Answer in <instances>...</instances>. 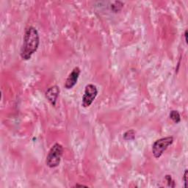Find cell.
I'll list each match as a JSON object with an SVG mask.
<instances>
[{"mask_svg": "<svg viewBox=\"0 0 188 188\" xmlns=\"http://www.w3.org/2000/svg\"><path fill=\"white\" fill-rule=\"evenodd\" d=\"M40 44V37L36 28L28 26L26 29L24 41L21 49V57L24 60H28L38 50Z\"/></svg>", "mask_w": 188, "mask_h": 188, "instance_id": "obj_1", "label": "cell"}, {"mask_svg": "<svg viewBox=\"0 0 188 188\" xmlns=\"http://www.w3.org/2000/svg\"><path fill=\"white\" fill-rule=\"evenodd\" d=\"M63 154V147L61 144L55 143L49 150L46 157V164L51 168L57 167L60 165Z\"/></svg>", "mask_w": 188, "mask_h": 188, "instance_id": "obj_2", "label": "cell"}, {"mask_svg": "<svg viewBox=\"0 0 188 188\" xmlns=\"http://www.w3.org/2000/svg\"><path fill=\"white\" fill-rule=\"evenodd\" d=\"M174 143V137H165L160 138L154 143L152 146V153L155 158H159L166 149Z\"/></svg>", "mask_w": 188, "mask_h": 188, "instance_id": "obj_3", "label": "cell"}, {"mask_svg": "<svg viewBox=\"0 0 188 188\" xmlns=\"http://www.w3.org/2000/svg\"><path fill=\"white\" fill-rule=\"evenodd\" d=\"M98 94V89L96 85L88 84L85 88L84 95L82 96V105L84 107H88L92 104Z\"/></svg>", "mask_w": 188, "mask_h": 188, "instance_id": "obj_4", "label": "cell"}, {"mask_svg": "<svg viewBox=\"0 0 188 188\" xmlns=\"http://www.w3.org/2000/svg\"><path fill=\"white\" fill-rule=\"evenodd\" d=\"M80 73L81 70L79 67L74 68L72 70V71L69 74L67 79H66V82H65L64 85L65 88H66L67 90H70L72 88H74L76 84V82H77L79 76L80 75Z\"/></svg>", "mask_w": 188, "mask_h": 188, "instance_id": "obj_5", "label": "cell"}, {"mask_svg": "<svg viewBox=\"0 0 188 188\" xmlns=\"http://www.w3.org/2000/svg\"><path fill=\"white\" fill-rule=\"evenodd\" d=\"M60 94V88L57 85H54L52 87L49 88L46 91V97L48 101L52 104L53 106L56 105L57 100Z\"/></svg>", "mask_w": 188, "mask_h": 188, "instance_id": "obj_6", "label": "cell"}, {"mask_svg": "<svg viewBox=\"0 0 188 188\" xmlns=\"http://www.w3.org/2000/svg\"><path fill=\"white\" fill-rule=\"evenodd\" d=\"M170 119L172 120L174 123L176 124H179L181 121V117H180V114L178 111L176 110H172L170 112Z\"/></svg>", "mask_w": 188, "mask_h": 188, "instance_id": "obj_7", "label": "cell"}, {"mask_svg": "<svg viewBox=\"0 0 188 188\" xmlns=\"http://www.w3.org/2000/svg\"><path fill=\"white\" fill-rule=\"evenodd\" d=\"M124 7V3L122 2L117 1L113 2V4L111 5V10L114 13H119L121 11V9Z\"/></svg>", "mask_w": 188, "mask_h": 188, "instance_id": "obj_8", "label": "cell"}, {"mask_svg": "<svg viewBox=\"0 0 188 188\" xmlns=\"http://www.w3.org/2000/svg\"><path fill=\"white\" fill-rule=\"evenodd\" d=\"M134 137H135V132L133 129L128 130L124 134V138L126 140H132L134 139Z\"/></svg>", "mask_w": 188, "mask_h": 188, "instance_id": "obj_9", "label": "cell"}, {"mask_svg": "<svg viewBox=\"0 0 188 188\" xmlns=\"http://www.w3.org/2000/svg\"><path fill=\"white\" fill-rule=\"evenodd\" d=\"M165 179L167 181L168 186L171 187H175V182L174 181V179H172L171 176L170 175H166L165 176Z\"/></svg>", "mask_w": 188, "mask_h": 188, "instance_id": "obj_10", "label": "cell"}, {"mask_svg": "<svg viewBox=\"0 0 188 188\" xmlns=\"http://www.w3.org/2000/svg\"><path fill=\"white\" fill-rule=\"evenodd\" d=\"M187 174H188V171L187 169H186L185 171H184V176H183V179H184V187L185 188L187 187Z\"/></svg>", "mask_w": 188, "mask_h": 188, "instance_id": "obj_11", "label": "cell"}, {"mask_svg": "<svg viewBox=\"0 0 188 188\" xmlns=\"http://www.w3.org/2000/svg\"><path fill=\"white\" fill-rule=\"evenodd\" d=\"M184 39H185V42L187 43V30H185V32H184Z\"/></svg>", "mask_w": 188, "mask_h": 188, "instance_id": "obj_12", "label": "cell"}, {"mask_svg": "<svg viewBox=\"0 0 188 188\" xmlns=\"http://www.w3.org/2000/svg\"><path fill=\"white\" fill-rule=\"evenodd\" d=\"M74 187H86L85 185H83V184H76L75 186H74Z\"/></svg>", "mask_w": 188, "mask_h": 188, "instance_id": "obj_13", "label": "cell"}]
</instances>
